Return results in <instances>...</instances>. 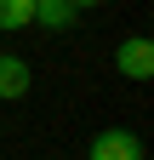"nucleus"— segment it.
Here are the masks:
<instances>
[{
  "instance_id": "1",
  "label": "nucleus",
  "mask_w": 154,
  "mask_h": 160,
  "mask_svg": "<svg viewBox=\"0 0 154 160\" xmlns=\"http://www.w3.org/2000/svg\"><path fill=\"white\" fill-rule=\"evenodd\" d=\"M114 69H120L131 86L154 80V40H148V34H126L120 46H114Z\"/></svg>"
},
{
  "instance_id": "2",
  "label": "nucleus",
  "mask_w": 154,
  "mask_h": 160,
  "mask_svg": "<svg viewBox=\"0 0 154 160\" xmlns=\"http://www.w3.org/2000/svg\"><path fill=\"white\" fill-rule=\"evenodd\" d=\"M86 160H143V137H137V132H126V126H108V132L91 137Z\"/></svg>"
},
{
  "instance_id": "3",
  "label": "nucleus",
  "mask_w": 154,
  "mask_h": 160,
  "mask_svg": "<svg viewBox=\"0 0 154 160\" xmlns=\"http://www.w3.org/2000/svg\"><path fill=\"white\" fill-rule=\"evenodd\" d=\"M29 86H34V69L23 63V57L0 52V103H17V97H29Z\"/></svg>"
},
{
  "instance_id": "4",
  "label": "nucleus",
  "mask_w": 154,
  "mask_h": 160,
  "mask_svg": "<svg viewBox=\"0 0 154 160\" xmlns=\"http://www.w3.org/2000/svg\"><path fill=\"white\" fill-rule=\"evenodd\" d=\"M74 0H34V23H40L46 34H69L74 29Z\"/></svg>"
},
{
  "instance_id": "5",
  "label": "nucleus",
  "mask_w": 154,
  "mask_h": 160,
  "mask_svg": "<svg viewBox=\"0 0 154 160\" xmlns=\"http://www.w3.org/2000/svg\"><path fill=\"white\" fill-rule=\"evenodd\" d=\"M29 23H34V0H0V34L29 29Z\"/></svg>"
},
{
  "instance_id": "6",
  "label": "nucleus",
  "mask_w": 154,
  "mask_h": 160,
  "mask_svg": "<svg viewBox=\"0 0 154 160\" xmlns=\"http://www.w3.org/2000/svg\"><path fill=\"white\" fill-rule=\"evenodd\" d=\"M91 6H103V0H74V12H91Z\"/></svg>"
}]
</instances>
